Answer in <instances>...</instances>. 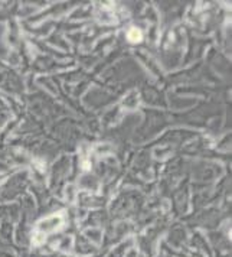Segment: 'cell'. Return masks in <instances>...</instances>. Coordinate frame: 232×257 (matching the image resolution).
<instances>
[{
  "label": "cell",
  "mask_w": 232,
  "mask_h": 257,
  "mask_svg": "<svg viewBox=\"0 0 232 257\" xmlns=\"http://www.w3.org/2000/svg\"><path fill=\"white\" fill-rule=\"evenodd\" d=\"M128 39L131 41V42H139L141 41V32H140L139 29H131L130 32H128Z\"/></svg>",
  "instance_id": "cell-1"
}]
</instances>
